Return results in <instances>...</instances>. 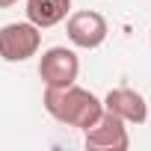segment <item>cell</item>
I'll list each match as a JSON object with an SVG mask.
<instances>
[{
	"label": "cell",
	"mask_w": 151,
	"mask_h": 151,
	"mask_svg": "<svg viewBox=\"0 0 151 151\" xmlns=\"http://www.w3.org/2000/svg\"><path fill=\"white\" fill-rule=\"evenodd\" d=\"M47 116L65 127H77L86 130L101 113H104V101L98 95H92L89 89L71 83V86H45V98H42Z\"/></svg>",
	"instance_id": "1"
},
{
	"label": "cell",
	"mask_w": 151,
	"mask_h": 151,
	"mask_svg": "<svg viewBox=\"0 0 151 151\" xmlns=\"http://www.w3.org/2000/svg\"><path fill=\"white\" fill-rule=\"evenodd\" d=\"M42 47V30L30 21H15L0 27V59L6 62H27Z\"/></svg>",
	"instance_id": "2"
},
{
	"label": "cell",
	"mask_w": 151,
	"mask_h": 151,
	"mask_svg": "<svg viewBox=\"0 0 151 151\" xmlns=\"http://www.w3.org/2000/svg\"><path fill=\"white\" fill-rule=\"evenodd\" d=\"M83 145L92 151H127L130 136H127V122H122L116 113L104 110L86 130H83Z\"/></svg>",
	"instance_id": "3"
},
{
	"label": "cell",
	"mask_w": 151,
	"mask_h": 151,
	"mask_svg": "<svg viewBox=\"0 0 151 151\" xmlns=\"http://www.w3.org/2000/svg\"><path fill=\"white\" fill-rule=\"evenodd\" d=\"M65 33H68V42L80 50H95L107 42L110 36V27H107V18L95 9H83V12H74L68 15L65 21Z\"/></svg>",
	"instance_id": "4"
},
{
	"label": "cell",
	"mask_w": 151,
	"mask_h": 151,
	"mask_svg": "<svg viewBox=\"0 0 151 151\" xmlns=\"http://www.w3.org/2000/svg\"><path fill=\"white\" fill-rule=\"evenodd\" d=\"M80 59L71 47H47L39 59V77L45 86H71L77 83Z\"/></svg>",
	"instance_id": "5"
},
{
	"label": "cell",
	"mask_w": 151,
	"mask_h": 151,
	"mask_svg": "<svg viewBox=\"0 0 151 151\" xmlns=\"http://www.w3.org/2000/svg\"><path fill=\"white\" fill-rule=\"evenodd\" d=\"M104 110L116 113L122 122L127 124H145L148 119V104L145 98L136 92V89H127V86H119V89H110L107 98H104Z\"/></svg>",
	"instance_id": "6"
},
{
	"label": "cell",
	"mask_w": 151,
	"mask_h": 151,
	"mask_svg": "<svg viewBox=\"0 0 151 151\" xmlns=\"http://www.w3.org/2000/svg\"><path fill=\"white\" fill-rule=\"evenodd\" d=\"M27 21L39 30L56 27L71 15V0H27Z\"/></svg>",
	"instance_id": "7"
},
{
	"label": "cell",
	"mask_w": 151,
	"mask_h": 151,
	"mask_svg": "<svg viewBox=\"0 0 151 151\" xmlns=\"http://www.w3.org/2000/svg\"><path fill=\"white\" fill-rule=\"evenodd\" d=\"M18 0H0V9H6V6H15Z\"/></svg>",
	"instance_id": "8"
},
{
	"label": "cell",
	"mask_w": 151,
	"mask_h": 151,
	"mask_svg": "<svg viewBox=\"0 0 151 151\" xmlns=\"http://www.w3.org/2000/svg\"><path fill=\"white\" fill-rule=\"evenodd\" d=\"M148 45H151V33H148Z\"/></svg>",
	"instance_id": "9"
}]
</instances>
